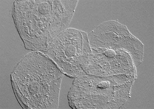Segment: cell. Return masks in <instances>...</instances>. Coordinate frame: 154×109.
<instances>
[{
	"mask_svg": "<svg viewBox=\"0 0 154 109\" xmlns=\"http://www.w3.org/2000/svg\"><path fill=\"white\" fill-rule=\"evenodd\" d=\"M42 53L64 75L76 78L86 74L84 69L91 54L88 35L81 30L69 28L56 36Z\"/></svg>",
	"mask_w": 154,
	"mask_h": 109,
	"instance_id": "obj_4",
	"label": "cell"
},
{
	"mask_svg": "<svg viewBox=\"0 0 154 109\" xmlns=\"http://www.w3.org/2000/svg\"><path fill=\"white\" fill-rule=\"evenodd\" d=\"M64 74L41 52L32 51L22 58L11 74L15 97L24 109H56Z\"/></svg>",
	"mask_w": 154,
	"mask_h": 109,
	"instance_id": "obj_2",
	"label": "cell"
},
{
	"mask_svg": "<svg viewBox=\"0 0 154 109\" xmlns=\"http://www.w3.org/2000/svg\"><path fill=\"white\" fill-rule=\"evenodd\" d=\"M78 1L18 0L12 16L26 49L42 52L57 35L69 28Z\"/></svg>",
	"mask_w": 154,
	"mask_h": 109,
	"instance_id": "obj_1",
	"label": "cell"
},
{
	"mask_svg": "<svg viewBox=\"0 0 154 109\" xmlns=\"http://www.w3.org/2000/svg\"><path fill=\"white\" fill-rule=\"evenodd\" d=\"M119 75L99 77L85 74L74 78L67 95L73 109L120 107Z\"/></svg>",
	"mask_w": 154,
	"mask_h": 109,
	"instance_id": "obj_3",
	"label": "cell"
}]
</instances>
